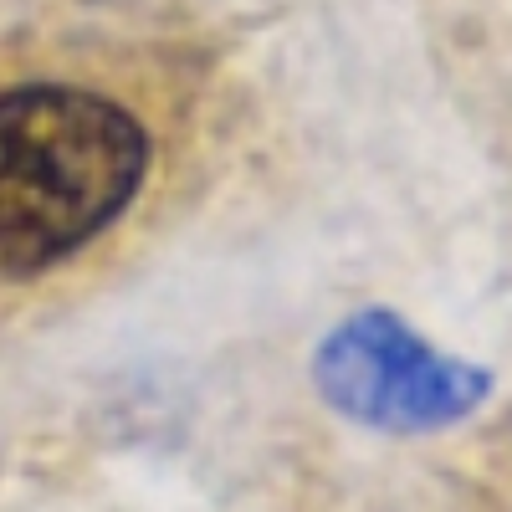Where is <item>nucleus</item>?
Wrapping results in <instances>:
<instances>
[{
  "label": "nucleus",
  "instance_id": "obj_1",
  "mask_svg": "<svg viewBox=\"0 0 512 512\" xmlns=\"http://www.w3.org/2000/svg\"><path fill=\"white\" fill-rule=\"evenodd\" d=\"M149 164V128L108 93H0V282H31L93 246L139 200Z\"/></svg>",
  "mask_w": 512,
  "mask_h": 512
},
{
  "label": "nucleus",
  "instance_id": "obj_2",
  "mask_svg": "<svg viewBox=\"0 0 512 512\" xmlns=\"http://www.w3.org/2000/svg\"><path fill=\"white\" fill-rule=\"evenodd\" d=\"M313 384L333 415L379 436H436L492 395V369L436 349L395 308H354L313 349Z\"/></svg>",
  "mask_w": 512,
  "mask_h": 512
}]
</instances>
